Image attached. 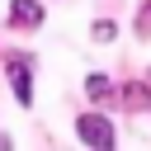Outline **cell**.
<instances>
[{"mask_svg":"<svg viewBox=\"0 0 151 151\" xmlns=\"http://www.w3.org/2000/svg\"><path fill=\"white\" fill-rule=\"evenodd\" d=\"M76 132H80V142L85 146H113V127H109V118L104 113H85V118H76Z\"/></svg>","mask_w":151,"mask_h":151,"instance_id":"6da1fadb","label":"cell"},{"mask_svg":"<svg viewBox=\"0 0 151 151\" xmlns=\"http://www.w3.org/2000/svg\"><path fill=\"white\" fill-rule=\"evenodd\" d=\"M9 90L24 109L33 104V76H28V61H19V57H9Z\"/></svg>","mask_w":151,"mask_h":151,"instance_id":"7a4b0ae2","label":"cell"},{"mask_svg":"<svg viewBox=\"0 0 151 151\" xmlns=\"http://www.w3.org/2000/svg\"><path fill=\"white\" fill-rule=\"evenodd\" d=\"M9 24L14 28H38L42 24V5L38 0H14L9 5Z\"/></svg>","mask_w":151,"mask_h":151,"instance_id":"3957f363","label":"cell"},{"mask_svg":"<svg viewBox=\"0 0 151 151\" xmlns=\"http://www.w3.org/2000/svg\"><path fill=\"white\" fill-rule=\"evenodd\" d=\"M85 94H90L94 104H104V99H113V85H109V76H90V80H85Z\"/></svg>","mask_w":151,"mask_h":151,"instance_id":"277c9868","label":"cell"},{"mask_svg":"<svg viewBox=\"0 0 151 151\" xmlns=\"http://www.w3.org/2000/svg\"><path fill=\"white\" fill-rule=\"evenodd\" d=\"M137 38H151V0H146L142 14H137Z\"/></svg>","mask_w":151,"mask_h":151,"instance_id":"5b68a950","label":"cell"},{"mask_svg":"<svg viewBox=\"0 0 151 151\" xmlns=\"http://www.w3.org/2000/svg\"><path fill=\"white\" fill-rule=\"evenodd\" d=\"M113 33H118V28H113V24H109V19H99V24H94V38H99V42H109V38H113Z\"/></svg>","mask_w":151,"mask_h":151,"instance_id":"8992f818","label":"cell"},{"mask_svg":"<svg viewBox=\"0 0 151 151\" xmlns=\"http://www.w3.org/2000/svg\"><path fill=\"white\" fill-rule=\"evenodd\" d=\"M5 146H9V137H5V132H0V151H5Z\"/></svg>","mask_w":151,"mask_h":151,"instance_id":"52a82bcc","label":"cell"}]
</instances>
